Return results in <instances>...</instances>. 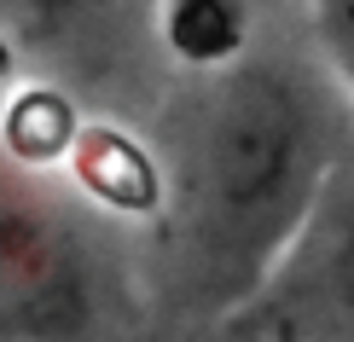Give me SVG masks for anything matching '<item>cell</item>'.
<instances>
[{
  "label": "cell",
  "mask_w": 354,
  "mask_h": 342,
  "mask_svg": "<svg viewBox=\"0 0 354 342\" xmlns=\"http://www.w3.org/2000/svg\"><path fill=\"white\" fill-rule=\"evenodd\" d=\"M326 122L314 93L273 64H221L174 133V238L209 302H250L326 198Z\"/></svg>",
  "instance_id": "6da1fadb"
},
{
  "label": "cell",
  "mask_w": 354,
  "mask_h": 342,
  "mask_svg": "<svg viewBox=\"0 0 354 342\" xmlns=\"http://www.w3.org/2000/svg\"><path fill=\"white\" fill-rule=\"evenodd\" d=\"M87 319L76 232L18 180H0V336H70Z\"/></svg>",
  "instance_id": "7a4b0ae2"
},
{
  "label": "cell",
  "mask_w": 354,
  "mask_h": 342,
  "mask_svg": "<svg viewBox=\"0 0 354 342\" xmlns=\"http://www.w3.org/2000/svg\"><path fill=\"white\" fill-rule=\"evenodd\" d=\"M261 296L285 336L354 342V198H319L308 232L297 238V249L285 256V267Z\"/></svg>",
  "instance_id": "3957f363"
},
{
  "label": "cell",
  "mask_w": 354,
  "mask_h": 342,
  "mask_svg": "<svg viewBox=\"0 0 354 342\" xmlns=\"http://www.w3.org/2000/svg\"><path fill=\"white\" fill-rule=\"evenodd\" d=\"M244 6L239 0H174L169 6V47L198 70H221L239 58Z\"/></svg>",
  "instance_id": "277c9868"
},
{
  "label": "cell",
  "mask_w": 354,
  "mask_h": 342,
  "mask_svg": "<svg viewBox=\"0 0 354 342\" xmlns=\"http://www.w3.org/2000/svg\"><path fill=\"white\" fill-rule=\"evenodd\" d=\"M319 47L354 99V0H319Z\"/></svg>",
  "instance_id": "5b68a950"
},
{
  "label": "cell",
  "mask_w": 354,
  "mask_h": 342,
  "mask_svg": "<svg viewBox=\"0 0 354 342\" xmlns=\"http://www.w3.org/2000/svg\"><path fill=\"white\" fill-rule=\"evenodd\" d=\"M6 82H12V47L0 41V105H6ZM0 116H6V111H0Z\"/></svg>",
  "instance_id": "8992f818"
}]
</instances>
